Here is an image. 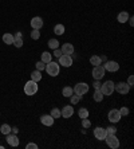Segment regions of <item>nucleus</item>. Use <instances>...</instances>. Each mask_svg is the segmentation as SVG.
<instances>
[{"label": "nucleus", "mask_w": 134, "mask_h": 149, "mask_svg": "<svg viewBox=\"0 0 134 149\" xmlns=\"http://www.w3.org/2000/svg\"><path fill=\"white\" fill-rule=\"evenodd\" d=\"M38 90H39V86H38V82H35V81H32V79H30V81H27L26 82V85H24V93L27 94V95H35L36 93H38Z\"/></svg>", "instance_id": "nucleus-1"}, {"label": "nucleus", "mask_w": 134, "mask_h": 149, "mask_svg": "<svg viewBox=\"0 0 134 149\" xmlns=\"http://www.w3.org/2000/svg\"><path fill=\"white\" fill-rule=\"evenodd\" d=\"M47 71V74L48 75H51V77H57V75H59V71H60V65L59 63H57V62H48V63H46V69H44Z\"/></svg>", "instance_id": "nucleus-2"}, {"label": "nucleus", "mask_w": 134, "mask_h": 149, "mask_svg": "<svg viewBox=\"0 0 134 149\" xmlns=\"http://www.w3.org/2000/svg\"><path fill=\"white\" fill-rule=\"evenodd\" d=\"M114 85H115V83H114L113 81H106L105 83L101 85V89H99V90L102 91L103 95L109 97V95H111V94L114 93Z\"/></svg>", "instance_id": "nucleus-3"}, {"label": "nucleus", "mask_w": 134, "mask_h": 149, "mask_svg": "<svg viewBox=\"0 0 134 149\" xmlns=\"http://www.w3.org/2000/svg\"><path fill=\"white\" fill-rule=\"evenodd\" d=\"M105 141L111 149H118L119 148V140L117 139L115 134H107L105 137Z\"/></svg>", "instance_id": "nucleus-4"}, {"label": "nucleus", "mask_w": 134, "mask_h": 149, "mask_svg": "<svg viewBox=\"0 0 134 149\" xmlns=\"http://www.w3.org/2000/svg\"><path fill=\"white\" fill-rule=\"evenodd\" d=\"M131 86L127 85V82H118L117 85H114V90L119 94H127L130 91Z\"/></svg>", "instance_id": "nucleus-5"}, {"label": "nucleus", "mask_w": 134, "mask_h": 149, "mask_svg": "<svg viewBox=\"0 0 134 149\" xmlns=\"http://www.w3.org/2000/svg\"><path fill=\"white\" fill-rule=\"evenodd\" d=\"M74 93L75 94H78V95H83V94H86L88 91V85L87 83H85V82H79V83H77L74 86Z\"/></svg>", "instance_id": "nucleus-6"}, {"label": "nucleus", "mask_w": 134, "mask_h": 149, "mask_svg": "<svg viewBox=\"0 0 134 149\" xmlns=\"http://www.w3.org/2000/svg\"><path fill=\"white\" fill-rule=\"evenodd\" d=\"M105 67L102 66V65H98V66H94V69H93V78L94 79H98L101 81L105 77Z\"/></svg>", "instance_id": "nucleus-7"}, {"label": "nucleus", "mask_w": 134, "mask_h": 149, "mask_svg": "<svg viewBox=\"0 0 134 149\" xmlns=\"http://www.w3.org/2000/svg\"><path fill=\"white\" fill-rule=\"evenodd\" d=\"M107 118H109L110 122H113V124H117V122L121 121L122 116L119 114V110H117V109H113V110L109 111V114H107Z\"/></svg>", "instance_id": "nucleus-8"}, {"label": "nucleus", "mask_w": 134, "mask_h": 149, "mask_svg": "<svg viewBox=\"0 0 134 149\" xmlns=\"http://www.w3.org/2000/svg\"><path fill=\"white\" fill-rule=\"evenodd\" d=\"M103 67H105L106 71H110V73H115V71L119 70V65L115 61H106Z\"/></svg>", "instance_id": "nucleus-9"}, {"label": "nucleus", "mask_w": 134, "mask_h": 149, "mask_svg": "<svg viewBox=\"0 0 134 149\" xmlns=\"http://www.w3.org/2000/svg\"><path fill=\"white\" fill-rule=\"evenodd\" d=\"M59 65H62L63 67L73 66V56H71V55H66V54L60 55L59 56Z\"/></svg>", "instance_id": "nucleus-10"}, {"label": "nucleus", "mask_w": 134, "mask_h": 149, "mask_svg": "<svg viewBox=\"0 0 134 149\" xmlns=\"http://www.w3.org/2000/svg\"><path fill=\"white\" fill-rule=\"evenodd\" d=\"M107 136V133H106V129L101 128V126H98V128L94 129V137H95L97 140H99V141H105V137Z\"/></svg>", "instance_id": "nucleus-11"}, {"label": "nucleus", "mask_w": 134, "mask_h": 149, "mask_svg": "<svg viewBox=\"0 0 134 149\" xmlns=\"http://www.w3.org/2000/svg\"><path fill=\"white\" fill-rule=\"evenodd\" d=\"M60 113H62V117L63 118L73 117V114H74V108H73V105H66L64 108H62Z\"/></svg>", "instance_id": "nucleus-12"}, {"label": "nucleus", "mask_w": 134, "mask_h": 149, "mask_svg": "<svg viewBox=\"0 0 134 149\" xmlns=\"http://www.w3.org/2000/svg\"><path fill=\"white\" fill-rule=\"evenodd\" d=\"M54 121H55V118L51 114H43L42 117H40V122H42L44 126H52Z\"/></svg>", "instance_id": "nucleus-13"}, {"label": "nucleus", "mask_w": 134, "mask_h": 149, "mask_svg": "<svg viewBox=\"0 0 134 149\" xmlns=\"http://www.w3.org/2000/svg\"><path fill=\"white\" fill-rule=\"evenodd\" d=\"M31 27L34 30H40L43 27V19L40 16H35L31 19Z\"/></svg>", "instance_id": "nucleus-14"}, {"label": "nucleus", "mask_w": 134, "mask_h": 149, "mask_svg": "<svg viewBox=\"0 0 134 149\" xmlns=\"http://www.w3.org/2000/svg\"><path fill=\"white\" fill-rule=\"evenodd\" d=\"M6 140H7L8 145L14 146V148H15V146H18L19 142H20V141H19V137L16 134H14V133H12V134H11V133H10V134H7V139H6Z\"/></svg>", "instance_id": "nucleus-15"}, {"label": "nucleus", "mask_w": 134, "mask_h": 149, "mask_svg": "<svg viewBox=\"0 0 134 149\" xmlns=\"http://www.w3.org/2000/svg\"><path fill=\"white\" fill-rule=\"evenodd\" d=\"M62 54H66V55L74 54V46L71 45V43H64L62 46Z\"/></svg>", "instance_id": "nucleus-16"}, {"label": "nucleus", "mask_w": 134, "mask_h": 149, "mask_svg": "<svg viewBox=\"0 0 134 149\" xmlns=\"http://www.w3.org/2000/svg\"><path fill=\"white\" fill-rule=\"evenodd\" d=\"M117 20L119 22V23H126L129 20V14H127L126 11H121L118 16H117Z\"/></svg>", "instance_id": "nucleus-17"}, {"label": "nucleus", "mask_w": 134, "mask_h": 149, "mask_svg": "<svg viewBox=\"0 0 134 149\" xmlns=\"http://www.w3.org/2000/svg\"><path fill=\"white\" fill-rule=\"evenodd\" d=\"M3 42L6 43V45H14V42H15V36L14 35H11V34H4L3 35Z\"/></svg>", "instance_id": "nucleus-18"}, {"label": "nucleus", "mask_w": 134, "mask_h": 149, "mask_svg": "<svg viewBox=\"0 0 134 149\" xmlns=\"http://www.w3.org/2000/svg\"><path fill=\"white\" fill-rule=\"evenodd\" d=\"M103 97H105V95L102 94V91L99 90V89H95V91H94V94H93L94 101H95V102H101V101L103 100Z\"/></svg>", "instance_id": "nucleus-19"}, {"label": "nucleus", "mask_w": 134, "mask_h": 149, "mask_svg": "<svg viewBox=\"0 0 134 149\" xmlns=\"http://www.w3.org/2000/svg\"><path fill=\"white\" fill-rule=\"evenodd\" d=\"M31 79L35 81V82H39V81L42 79V71H39V70L32 71V73H31Z\"/></svg>", "instance_id": "nucleus-20"}, {"label": "nucleus", "mask_w": 134, "mask_h": 149, "mask_svg": "<svg viewBox=\"0 0 134 149\" xmlns=\"http://www.w3.org/2000/svg\"><path fill=\"white\" fill-rule=\"evenodd\" d=\"M73 93H74V90H73V87H70V86H64L63 90H62L63 97H67V98H70L71 95H73Z\"/></svg>", "instance_id": "nucleus-21"}, {"label": "nucleus", "mask_w": 134, "mask_h": 149, "mask_svg": "<svg viewBox=\"0 0 134 149\" xmlns=\"http://www.w3.org/2000/svg\"><path fill=\"white\" fill-rule=\"evenodd\" d=\"M90 63H91L93 66H98V65H102L101 56H98V55H93L91 58H90Z\"/></svg>", "instance_id": "nucleus-22"}, {"label": "nucleus", "mask_w": 134, "mask_h": 149, "mask_svg": "<svg viewBox=\"0 0 134 149\" xmlns=\"http://www.w3.org/2000/svg\"><path fill=\"white\" fill-rule=\"evenodd\" d=\"M64 31H66V28H64L63 24H57L55 27H54V32L57 35H63Z\"/></svg>", "instance_id": "nucleus-23"}, {"label": "nucleus", "mask_w": 134, "mask_h": 149, "mask_svg": "<svg viewBox=\"0 0 134 149\" xmlns=\"http://www.w3.org/2000/svg\"><path fill=\"white\" fill-rule=\"evenodd\" d=\"M0 132H1V134H10L11 133V126L8 124H3L1 126H0Z\"/></svg>", "instance_id": "nucleus-24"}, {"label": "nucleus", "mask_w": 134, "mask_h": 149, "mask_svg": "<svg viewBox=\"0 0 134 149\" xmlns=\"http://www.w3.org/2000/svg\"><path fill=\"white\" fill-rule=\"evenodd\" d=\"M42 62H44V63H48V62H51L52 61V56H51V54L50 52H47V51H44L42 54V59H40Z\"/></svg>", "instance_id": "nucleus-25"}, {"label": "nucleus", "mask_w": 134, "mask_h": 149, "mask_svg": "<svg viewBox=\"0 0 134 149\" xmlns=\"http://www.w3.org/2000/svg\"><path fill=\"white\" fill-rule=\"evenodd\" d=\"M48 47L51 50L59 49V42H58L57 39H50V40H48Z\"/></svg>", "instance_id": "nucleus-26"}, {"label": "nucleus", "mask_w": 134, "mask_h": 149, "mask_svg": "<svg viewBox=\"0 0 134 149\" xmlns=\"http://www.w3.org/2000/svg\"><path fill=\"white\" fill-rule=\"evenodd\" d=\"M78 116H79V118H86L88 117V110L86 108H81L79 110H78Z\"/></svg>", "instance_id": "nucleus-27"}, {"label": "nucleus", "mask_w": 134, "mask_h": 149, "mask_svg": "<svg viewBox=\"0 0 134 149\" xmlns=\"http://www.w3.org/2000/svg\"><path fill=\"white\" fill-rule=\"evenodd\" d=\"M81 95H78V94H75V93H73V95L70 97V100H71V105H77L79 101H81Z\"/></svg>", "instance_id": "nucleus-28"}, {"label": "nucleus", "mask_w": 134, "mask_h": 149, "mask_svg": "<svg viewBox=\"0 0 134 149\" xmlns=\"http://www.w3.org/2000/svg\"><path fill=\"white\" fill-rule=\"evenodd\" d=\"M50 114L54 118H60L62 117V113H60V109H58V108H54L52 110H51V113Z\"/></svg>", "instance_id": "nucleus-29"}, {"label": "nucleus", "mask_w": 134, "mask_h": 149, "mask_svg": "<svg viewBox=\"0 0 134 149\" xmlns=\"http://www.w3.org/2000/svg\"><path fill=\"white\" fill-rule=\"evenodd\" d=\"M82 126H83V129H88L91 126V122H90V120H88L87 117L82 118Z\"/></svg>", "instance_id": "nucleus-30"}, {"label": "nucleus", "mask_w": 134, "mask_h": 149, "mask_svg": "<svg viewBox=\"0 0 134 149\" xmlns=\"http://www.w3.org/2000/svg\"><path fill=\"white\" fill-rule=\"evenodd\" d=\"M36 70H39V71H43V70L46 69V63L42 62V61H39V62H36Z\"/></svg>", "instance_id": "nucleus-31"}, {"label": "nucleus", "mask_w": 134, "mask_h": 149, "mask_svg": "<svg viewBox=\"0 0 134 149\" xmlns=\"http://www.w3.org/2000/svg\"><path fill=\"white\" fill-rule=\"evenodd\" d=\"M31 38L34 39V40H36V39L40 38V32H39V30H32L31 31Z\"/></svg>", "instance_id": "nucleus-32"}, {"label": "nucleus", "mask_w": 134, "mask_h": 149, "mask_svg": "<svg viewBox=\"0 0 134 149\" xmlns=\"http://www.w3.org/2000/svg\"><path fill=\"white\" fill-rule=\"evenodd\" d=\"M106 133H107V134H115L117 128L115 126H109V128H106Z\"/></svg>", "instance_id": "nucleus-33"}, {"label": "nucleus", "mask_w": 134, "mask_h": 149, "mask_svg": "<svg viewBox=\"0 0 134 149\" xmlns=\"http://www.w3.org/2000/svg\"><path fill=\"white\" fill-rule=\"evenodd\" d=\"M119 114L122 116V117H125V116L129 114V108H126V106H124V108L119 109Z\"/></svg>", "instance_id": "nucleus-34"}, {"label": "nucleus", "mask_w": 134, "mask_h": 149, "mask_svg": "<svg viewBox=\"0 0 134 149\" xmlns=\"http://www.w3.org/2000/svg\"><path fill=\"white\" fill-rule=\"evenodd\" d=\"M14 45L16 46V47H21V46H23V39H21V38H18V39H15Z\"/></svg>", "instance_id": "nucleus-35"}, {"label": "nucleus", "mask_w": 134, "mask_h": 149, "mask_svg": "<svg viewBox=\"0 0 134 149\" xmlns=\"http://www.w3.org/2000/svg\"><path fill=\"white\" fill-rule=\"evenodd\" d=\"M26 148H27V149H38V145H36V144H34V142H28V144L26 145Z\"/></svg>", "instance_id": "nucleus-36"}, {"label": "nucleus", "mask_w": 134, "mask_h": 149, "mask_svg": "<svg viewBox=\"0 0 134 149\" xmlns=\"http://www.w3.org/2000/svg\"><path fill=\"white\" fill-rule=\"evenodd\" d=\"M54 56H57V58H59L60 55H62V50H59V49H55L54 50V54H52Z\"/></svg>", "instance_id": "nucleus-37"}, {"label": "nucleus", "mask_w": 134, "mask_h": 149, "mask_svg": "<svg viewBox=\"0 0 134 149\" xmlns=\"http://www.w3.org/2000/svg\"><path fill=\"white\" fill-rule=\"evenodd\" d=\"M101 85H102V83L99 82L98 79H95V81H94V85H93V86H94V89H101Z\"/></svg>", "instance_id": "nucleus-38"}, {"label": "nucleus", "mask_w": 134, "mask_h": 149, "mask_svg": "<svg viewBox=\"0 0 134 149\" xmlns=\"http://www.w3.org/2000/svg\"><path fill=\"white\" fill-rule=\"evenodd\" d=\"M127 85H129V86H133L134 85V77L133 75L129 77V79H127Z\"/></svg>", "instance_id": "nucleus-39"}, {"label": "nucleus", "mask_w": 134, "mask_h": 149, "mask_svg": "<svg viewBox=\"0 0 134 149\" xmlns=\"http://www.w3.org/2000/svg\"><path fill=\"white\" fill-rule=\"evenodd\" d=\"M11 132L14 133V134H18V132H19V129H18V128H11Z\"/></svg>", "instance_id": "nucleus-40"}, {"label": "nucleus", "mask_w": 134, "mask_h": 149, "mask_svg": "<svg viewBox=\"0 0 134 149\" xmlns=\"http://www.w3.org/2000/svg\"><path fill=\"white\" fill-rule=\"evenodd\" d=\"M15 39H18V38H21V32H16V35H14Z\"/></svg>", "instance_id": "nucleus-41"}, {"label": "nucleus", "mask_w": 134, "mask_h": 149, "mask_svg": "<svg viewBox=\"0 0 134 149\" xmlns=\"http://www.w3.org/2000/svg\"><path fill=\"white\" fill-rule=\"evenodd\" d=\"M133 20H134V19H133V16H129V23H130V26H133V24H134V23H133Z\"/></svg>", "instance_id": "nucleus-42"}, {"label": "nucleus", "mask_w": 134, "mask_h": 149, "mask_svg": "<svg viewBox=\"0 0 134 149\" xmlns=\"http://www.w3.org/2000/svg\"><path fill=\"white\" fill-rule=\"evenodd\" d=\"M101 61H105V62H106L107 59H106V56H105V55H102V56H101Z\"/></svg>", "instance_id": "nucleus-43"}, {"label": "nucleus", "mask_w": 134, "mask_h": 149, "mask_svg": "<svg viewBox=\"0 0 134 149\" xmlns=\"http://www.w3.org/2000/svg\"><path fill=\"white\" fill-rule=\"evenodd\" d=\"M0 149H4V146H3V145H0Z\"/></svg>", "instance_id": "nucleus-44"}]
</instances>
